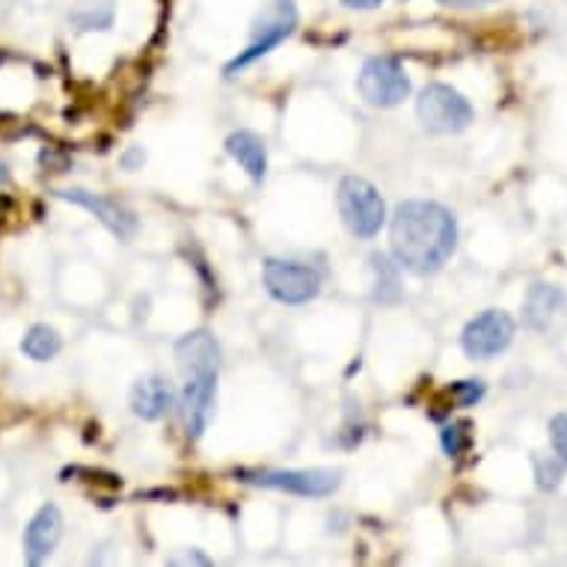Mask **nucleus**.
<instances>
[{
  "label": "nucleus",
  "mask_w": 567,
  "mask_h": 567,
  "mask_svg": "<svg viewBox=\"0 0 567 567\" xmlns=\"http://www.w3.org/2000/svg\"><path fill=\"white\" fill-rule=\"evenodd\" d=\"M7 178H10V173H7V167H3V161H0V185H3Z\"/></svg>",
  "instance_id": "obj_27"
},
{
  "label": "nucleus",
  "mask_w": 567,
  "mask_h": 567,
  "mask_svg": "<svg viewBox=\"0 0 567 567\" xmlns=\"http://www.w3.org/2000/svg\"><path fill=\"white\" fill-rule=\"evenodd\" d=\"M484 392H487L484 381H457L449 386V395L457 401V408H475L484 399Z\"/></svg>",
  "instance_id": "obj_21"
},
{
  "label": "nucleus",
  "mask_w": 567,
  "mask_h": 567,
  "mask_svg": "<svg viewBox=\"0 0 567 567\" xmlns=\"http://www.w3.org/2000/svg\"><path fill=\"white\" fill-rule=\"evenodd\" d=\"M473 443V434H470V425L466 422H449L446 429L440 431V446L449 457H461Z\"/></svg>",
  "instance_id": "obj_19"
},
{
  "label": "nucleus",
  "mask_w": 567,
  "mask_h": 567,
  "mask_svg": "<svg viewBox=\"0 0 567 567\" xmlns=\"http://www.w3.org/2000/svg\"><path fill=\"white\" fill-rule=\"evenodd\" d=\"M60 348H63V339H60V333H56L54 327L48 324H33L28 333H24V339H21V353L30 357L33 363H48V360H54L56 353H60Z\"/></svg>",
  "instance_id": "obj_17"
},
{
  "label": "nucleus",
  "mask_w": 567,
  "mask_h": 567,
  "mask_svg": "<svg viewBox=\"0 0 567 567\" xmlns=\"http://www.w3.org/2000/svg\"><path fill=\"white\" fill-rule=\"evenodd\" d=\"M143 161H146V152L140 150V146H131V150L125 152V155H122V158H120V164L125 169H137L140 164H143Z\"/></svg>",
  "instance_id": "obj_23"
},
{
  "label": "nucleus",
  "mask_w": 567,
  "mask_h": 567,
  "mask_svg": "<svg viewBox=\"0 0 567 567\" xmlns=\"http://www.w3.org/2000/svg\"><path fill=\"white\" fill-rule=\"evenodd\" d=\"M567 470V461L561 457H547V461H535V478H538L540 491H556L561 484V475Z\"/></svg>",
  "instance_id": "obj_20"
},
{
  "label": "nucleus",
  "mask_w": 567,
  "mask_h": 567,
  "mask_svg": "<svg viewBox=\"0 0 567 567\" xmlns=\"http://www.w3.org/2000/svg\"><path fill=\"white\" fill-rule=\"evenodd\" d=\"M416 116L422 128L431 134H461L464 128H470L475 111L455 86L429 84L419 93Z\"/></svg>",
  "instance_id": "obj_6"
},
{
  "label": "nucleus",
  "mask_w": 567,
  "mask_h": 567,
  "mask_svg": "<svg viewBox=\"0 0 567 567\" xmlns=\"http://www.w3.org/2000/svg\"><path fill=\"white\" fill-rule=\"evenodd\" d=\"M298 28V7L295 0H268L261 12L252 21L250 42L241 54L235 56L233 63H226V78H233L235 72H241L247 65H252L261 56H268L274 48H279Z\"/></svg>",
  "instance_id": "obj_3"
},
{
  "label": "nucleus",
  "mask_w": 567,
  "mask_h": 567,
  "mask_svg": "<svg viewBox=\"0 0 567 567\" xmlns=\"http://www.w3.org/2000/svg\"><path fill=\"white\" fill-rule=\"evenodd\" d=\"M374 270V300L378 303H395L401 298V265L392 261L386 252L369 256Z\"/></svg>",
  "instance_id": "obj_16"
},
{
  "label": "nucleus",
  "mask_w": 567,
  "mask_h": 567,
  "mask_svg": "<svg viewBox=\"0 0 567 567\" xmlns=\"http://www.w3.org/2000/svg\"><path fill=\"white\" fill-rule=\"evenodd\" d=\"M549 443H553V452H556L561 461H567V413H558V416L549 422Z\"/></svg>",
  "instance_id": "obj_22"
},
{
  "label": "nucleus",
  "mask_w": 567,
  "mask_h": 567,
  "mask_svg": "<svg viewBox=\"0 0 567 567\" xmlns=\"http://www.w3.org/2000/svg\"><path fill=\"white\" fill-rule=\"evenodd\" d=\"M517 324L514 318L503 309H484L482 316H475L461 333V348L470 360H493L503 351H508V344L514 342Z\"/></svg>",
  "instance_id": "obj_8"
},
{
  "label": "nucleus",
  "mask_w": 567,
  "mask_h": 567,
  "mask_svg": "<svg viewBox=\"0 0 567 567\" xmlns=\"http://www.w3.org/2000/svg\"><path fill=\"white\" fill-rule=\"evenodd\" d=\"M390 247L401 268L416 277H431L457 250L455 215L431 199H408L390 220Z\"/></svg>",
  "instance_id": "obj_1"
},
{
  "label": "nucleus",
  "mask_w": 567,
  "mask_h": 567,
  "mask_svg": "<svg viewBox=\"0 0 567 567\" xmlns=\"http://www.w3.org/2000/svg\"><path fill=\"white\" fill-rule=\"evenodd\" d=\"M357 86H360V95L365 99V104H372V107H395L413 90L404 65L395 56L365 60L363 72L357 78Z\"/></svg>",
  "instance_id": "obj_7"
},
{
  "label": "nucleus",
  "mask_w": 567,
  "mask_h": 567,
  "mask_svg": "<svg viewBox=\"0 0 567 567\" xmlns=\"http://www.w3.org/2000/svg\"><path fill=\"white\" fill-rule=\"evenodd\" d=\"M226 152H229V158L238 161V167H241L256 185L265 182V176H268V146H265V140H261L256 131H233V134L226 137Z\"/></svg>",
  "instance_id": "obj_15"
},
{
  "label": "nucleus",
  "mask_w": 567,
  "mask_h": 567,
  "mask_svg": "<svg viewBox=\"0 0 567 567\" xmlns=\"http://www.w3.org/2000/svg\"><path fill=\"white\" fill-rule=\"evenodd\" d=\"M443 7H452V10H473V7H484V3H493V0H440Z\"/></svg>",
  "instance_id": "obj_25"
},
{
  "label": "nucleus",
  "mask_w": 567,
  "mask_h": 567,
  "mask_svg": "<svg viewBox=\"0 0 567 567\" xmlns=\"http://www.w3.org/2000/svg\"><path fill=\"white\" fill-rule=\"evenodd\" d=\"M173 357H176L178 369L187 374L199 372H220V360H224V351H220V342L208 330H190L176 342L173 348Z\"/></svg>",
  "instance_id": "obj_12"
},
{
  "label": "nucleus",
  "mask_w": 567,
  "mask_h": 567,
  "mask_svg": "<svg viewBox=\"0 0 567 567\" xmlns=\"http://www.w3.org/2000/svg\"><path fill=\"white\" fill-rule=\"evenodd\" d=\"M69 21L78 30H111L113 24V3L111 0H81Z\"/></svg>",
  "instance_id": "obj_18"
},
{
  "label": "nucleus",
  "mask_w": 567,
  "mask_h": 567,
  "mask_svg": "<svg viewBox=\"0 0 567 567\" xmlns=\"http://www.w3.org/2000/svg\"><path fill=\"white\" fill-rule=\"evenodd\" d=\"M63 514L56 505H42L33 517H30L28 529H24V558L30 567L42 565L51 553L56 549L63 538Z\"/></svg>",
  "instance_id": "obj_11"
},
{
  "label": "nucleus",
  "mask_w": 567,
  "mask_h": 567,
  "mask_svg": "<svg viewBox=\"0 0 567 567\" xmlns=\"http://www.w3.org/2000/svg\"><path fill=\"white\" fill-rule=\"evenodd\" d=\"M176 408V390L164 374H146L134 383L131 390V413L143 422L164 419L169 410Z\"/></svg>",
  "instance_id": "obj_13"
},
{
  "label": "nucleus",
  "mask_w": 567,
  "mask_h": 567,
  "mask_svg": "<svg viewBox=\"0 0 567 567\" xmlns=\"http://www.w3.org/2000/svg\"><path fill=\"white\" fill-rule=\"evenodd\" d=\"M336 205H339L342 224L348 226L353 238L372 241L386 224V203H383L381 190L363 176H344L339 182Z\"/></svg>",
  "instance_id": "obj_2"
},
{
  "label": "nucleus",
  "mask_w": 567,
  "mask_h": 567,
  "mask_svg": "<svg viewBox=\"0 0 567 567\" xmlns=\"http://www.w3.org/2000/svg\"><path fill=\"white\" fill-rule=\"evenodd\" d=\"M54 194L60 196V199H65V203H72L78 205V208L90 212V215H93L113 238H120V241H131V238L137 235V215H134L125 203L113 199V196L93 194V190H84V187H69V190H54Z\"/></svg>",
  "instance_id": "obj_9"
},
{
  "label": "nucleus",
  "mask_w": 567,
  "mask_h": 567,
  "mask_svg": "<svg viewBox=\"0 0 567 567\" xmlns=\"http://www.w3.org/2000/svg\"><path fill=\"white\" fill-rule=\"evenodd\" d=\"M342 3L351 10H378L383 0H342Z\"/></svg>",
  "instance_id": "obj_26"
},
{
  "label": "nucleus",
  "mask_w": 567,
  "mask_h": 567,
  "mask_svg": "<svg viewBox=\"0 0 567 567\" xmlns=\"http://www.w3.org/2000/svg\"><path fill=\"white\" fill-rule=\"evenodd\" d=\"M261 282L274 300L286 307H303L321 295L324 277L316 265L295 259H268L261 268Z\"/></svg>",
  "instance_id": "obj_5"
},
{
  "label": "nucleus",
  "mask_w": 567,
  "mask_h": 567,
  "mask_svg": "<svg viewBox=\"0 0 567 567\" xmlns=\"http://www.w3.org/2000/svg\"><path fill=\"white\" fill-rule=\"evenodd\" d=\"M565 307H567V295L558 289V286L535 282V286L526 291V300H523V321H526V327L535 330V333H544Z\"/></svg>",
  "instance_id": "obj_14"
},
{
  "label": "nucleus",
  "mask_w": 567,
  "mask_h": 567,
  "mask_svg": "<svg viewBox=\"0 0 567 567\" xmlns=\"http://www.w3.org/2000/svg\"><path fill=\"white\" fill-rule=\"evenodd\" d=\"M217 401V372H199L187 374L185 390H182V399H178V408H182V419H185V431L190 440H199L212 422V413H215Z\"/></svg>",
  "instance_id": "obj_10"
},
{
  "label": "nucleus",
  "mask_w": 567,
  "mask_h": 567,
  "mask_svg": "<svg viewBox=\"0 0 567 567\" xmlns=\"http://www.w3.org/2000/svg\"><path fill=\"white\" fill-rule=\"evenodd\" d=\"M235 478L252 487L265 491H279L300 496V499H327L342 487V470H327V466H312V470H238Z\"/></svg>",
  "instance_id": "obj_4"
},
{
  "label": "nucleus",
  "mask_w": 567,
  "mask_h": 567,
  "mask_svg": "<svg viewBox=\"0 0 567 567\" xmlns=\"http://www.w3.org/2000/svg\"><path fill=\"white\" fill-rule=\"evenodd\" d=\"M169 565H212V558L203 556V553H185V556L167 558Z\"/></svg>",
  "instance_id": "obj_24"
}]
</instances>
